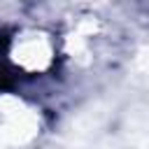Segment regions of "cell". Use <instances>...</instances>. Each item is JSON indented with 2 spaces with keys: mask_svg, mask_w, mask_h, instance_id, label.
<instances>
[{
  "mask_svg": "<svg viewBox=\"0 0 149 149\" xmlns=\"http://www.w3.org/2000/svg\"><path fill=\"white\" fill-rule=\"evenodd\" d=\"M54 44L49 40V35H44L42 30H23L21 35H16V40L12 42V61L28 70V72H37L51 65L54 61Z\"/></svg>",
  "mask_w": 149,
  "mask_h": 149,
  "instance_id": "cell-1",
  "label": "cell"
}]
</instances>
